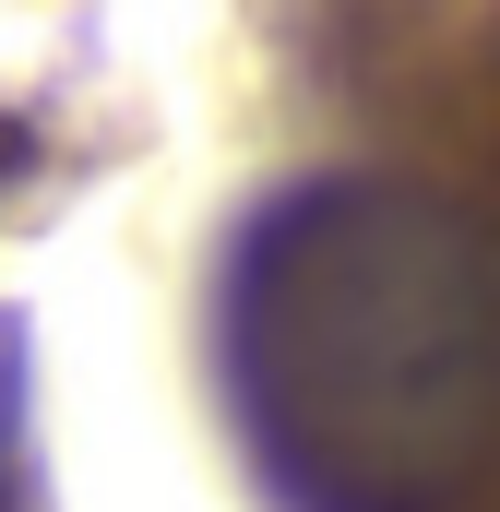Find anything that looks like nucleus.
Here are the masks:
<instances>
[{
    "instance_id": "obj_1",
    "label": "nucleus",
    "mask_w": 500,
    "mask_h": 512,
    "mask_svg": "<svg viewBox=\"0 0 500 512\" xmlns=\"http://www.w3.org/2000/svg\"><path fill=\"white\" fill-rule=\"evenodd\" d=\"M239 405L322 512H441L500 453V239L393 179H334L239 251Z\"/></svg>"
},
{
    "instance_id": "obj_2",
    "label": "nucleus",
    "mask_w": 500,
    "mask_h": 512,
    "mask_svg": "<svg viewBox=\"0 0 500 512\" xmlns=\"http://www.w3.org/2000/svg\"><path fill=\"white\" fill-rule=\"evenodd\" d=\"M0 167H12V143H0Z\"/></svg>"
}]
</instances>
